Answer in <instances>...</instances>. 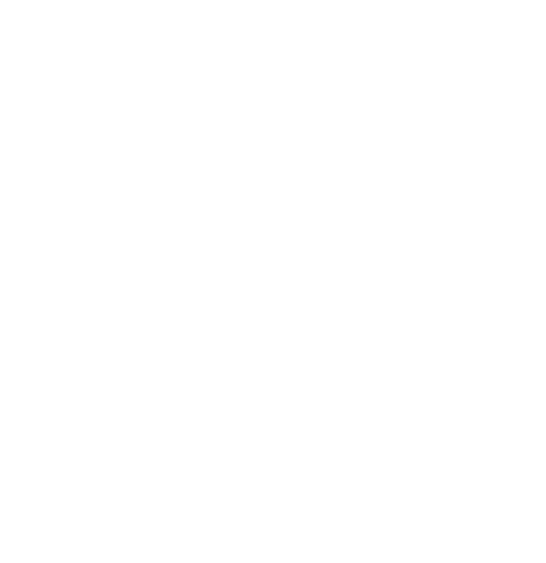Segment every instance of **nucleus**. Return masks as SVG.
<instances>
[]
</instances>
